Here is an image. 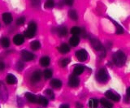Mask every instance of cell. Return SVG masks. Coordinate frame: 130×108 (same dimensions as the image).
I'll list each match as a JSON object with an SVG mask.
<instances>
[{"label": "cell", "mask_w": 130, "mask_h": 108, "mask_svg": "<svg viewBox=\"0 0 130 108\" xmlns=\"http://www.w3.org/2000/svg\"><path fill=\"white\" fill-rule=\"evenodd\" d=\"M112 59H113L114 64H115L116 66L123 67L125 64L126 60H127V56H126V55L124 53L123 51L118 50L113 55Z\"/></svg>", "instance_id": "obj_1"}, {"label": "cell", "mask_w": 130, "mask_h": 108, "mask_svg": "<svg viewBox=\"0 0 130 108\" xmlns=\"http://www.w3.org/2000/svg\"><path fill=\"white\" fill-rule=\"evenodd\" d=\"M37 33V25L34 21H31L28 24V29L27 30L24 32V37H26L27 38H34L35 34Z\"/></svg>", "instance_id": "obj_2"}, {"label": "cell", "mask_w": 130, "mask_h": 108, "mask_svg": "<svg viewBox=\"0 0 130 108\" xmlns=\"http://www.w3.org/2000/svg\"><path fill=\"white\" fill-rule=\"evenodd\" d=\"M96 79L98 81L102 82V83L107 82L109 79V75H108L107 71L105 68H100L96 73Z\"/></svg>", "instance_id": "obj_3"}, {"label": "cell", "mask_w": 130, "mask_h": 108, "mask_svg": "<svg viewBox=\"0 0 130 108\" xmlns=\"http://www.w3.org/2000/svg\"><path fill=\"white\" fill-rule=\"evenodd\" d=\"M80 85V79L78 77L74 74H72L69 77V81H68V85L72 88H76Z\"/></svg>", "instance_id": "obj_4"}, {"label": "cell", "mask_w": 130, "mask_h": 108, "mask_svg": "<svg viewBox=\"0 0 130 108\" xmlns=\"http://www.w3.org/2000/svg\"><path fill=\"white\" fill-rule=\"evenodd\" d=\"M76 57L80 62H85L88 58V53L85 50L81 49L76 52Z\"/></svg>", "instance_id": "obj_5"}, {"label": "cell", "mask_w": 130, "mask_h": 108, "mask_svg": "<svg viewBox=\"0 0 130 108\" xmlns=\"http://www.w3.org/2000/svg\"><path fill=\"white\" fill-rule=\"evenodd\" d=\"M90 42H91V45L94 48V49L97 50V51H103L104 50V48H103V46L102 42L99 41V39L97 38H91L90 39Z\"/></svg>", "instance_id": "obj_6"}, {"label": "cell", "mask_w": 130, "mask_h": 108, "mask_svg": "<svg viewBox=\"0 0 130 108\" xmlns=\"http://www.w3.org/2000/svg\"><path fill=\"white\" fill-rule=\"evenodd\" d=\"M42 79V71L39 70H37L32 73L30 77V81L32 84H36L41 81Z\"/></svg>", "instance_id": "obj_7"}, {"label": "cell", "mask_w": 130, "mask_h": 108, "mask_svg": "<svg viewBox=\"0 0 130 108\" xmlns=\"http://www.w3.org/2000/svg\"><path fill=\"white\" fill-rule=\"evenodd\" d=\"M21 58L24 61H26V62L27 61H32L35 59V55H34V54L31 53V52H29V51L24 50L21 52Z\"/></svg>", "instance_id": "obj_8"}, {"label": "cell", "mask_w": 130, "mask_h": 108, "mask_svg": "<svg viewBox=\"0 0 130 108\" xmlns=\"http://www.w3.org/2000/svg\"><path fill=\"white\" fill-rule=\"evenodd\" d=\"M105 95L108 99L112 100V101H114V102H119L120 100V96L119 94L114 93V92L111 90H107L105 93Z\"/></svg>", "instance_id": "obj_9"}, {"label": "cell", "mask_w": 130, "mask_h": 108, "mask_svg": "<svg viewBox=\"0 0 130 108\" xmlns=\"http://www.w3.org/2000/svg\"><path fill=\"white\" fill-rule=\"evenodd\" d=\"M13 42L16 46H20L24 42V37L21 34H16L13 38Z\"/></svg>", "instance_id": "obj_10"}, {"label": "cell", "mask_w": 130, "mask_h": 108, "mask_svg": "<svg viewBox=\"0 0 130 108\" xmlns=\"http://www.w3.org/2000/svg\"><path fill=\"white\" fill-rule=\"evenodd\" d=\"M6 81L8 85H15L17 83V78L13 74H8L6 77Z\"/></svg>", "instance_id": "obj_11"}, {"label": "cell", "mask_w": 130, "mask_h": 108, "mask_svg": "<svg viewBox=\"0 0 130 108\" xmlns=\"http://www.w3.org/2000/svg\"><path fill=\"white\" fill-rule=\"evenodd\" d=\"M51 86L52 88H54V89H59V88H61V86H62V81H60V80L59 79H53L51 80Z\"/></svg>", "instance_id": "obj_12"}, {"label": "cell", "mask_w": 130, "mask_h": 108, "mask_svg": "<svg viewBox=\"0 0 130 108\" xmlns=\"http://www.w3.org/2000/svg\"><path fill=\"white\" fill-rule=\"evenodd\" d=\"M57 33H58V35L60 38L66 37L68 35V29L65 26H61L57 29Z\"/></svg>", "instance_id": "obj_13"}, {"label": "cell", "mask_w": 130, "mask_h": 108, "mask_svg": "<svg viewBox=\"0 0 130 108\" xmlns=\"http://www.w3.org/2000/svg\"><path fill=\"white\" fill-rule=\"evenodd\" d=\"M85 71V67L82 65H76L74 67V70H73V74L76 76H80Z\"/></svg>", "instance_id": "obj_14"}, {"label": "cell", "mask_w": 130, "mask_h": 108, "mask_svg": "<svg viewBox=\"0 0 130 108\" xmlns=\"http://www.w3.org/2000/svg\"><path fill=\"white\" fill-rule=\"evenodd\" d=\"M79 42H80V38L78 37V36L73 35L72 37L69 39V43H70V45L73 47L78 46Z\"/></svg>", "instance_id": "obj_15"}, {"label": "cell", "mask_w": 130, "mask_h": 108, "mask_svg": "<svg viewBox=\"0 0 130 108\" xmlns=\"http://www.w3.org/2000/svg\"><path fill=\"white\" fill-rule=\"evenodd\" d=\"M3 22L6 24V25H10L12 21V16L10 13L5 12L3 14Z\"/></svg>", "instance_id": "obj_16"}, {"label": "cell", "mask_w": 130, "mask_h": 108, "mask_svg": "<svg viewBox=\"0 0 130 108\" xmlns=\"http://www.w3.org/2000/svg\"><path fill=\"white\" fill-rule=\"evenodd\" d=\"M59 51L60 53L62 54H67L68 53L69 51H70V47H69L68 45H67L66 43H63L62 45H61L59 48H58Z\"/></svg>", "instance_id": "obj_17"}, {"label": "cell", "mask_w": 130, "mask_h": 108, "mask_svg": "<svg viewBox=\"0 0 130 108\" xmlns=\"http://www.w3.org/2000/svg\"><path fill=\"white\" fill-rule=\"evenodd\" d=\"M25 97L28 99V101L30 102L31 103L38 102V98H37V97L34 94H32V93H26L25 94Z\"/></svg>", "instance_id": "obj_18"}, {"label": "cell", "mask_w": 130, "mask_h": 108, "mask_svg": "<svg viewBox=\"0 0 130 108\" xmlns=\"http://www.w3.org/2000/svg\"><path fill=\"white\" fill-rule=\"evenodd\" d=\"M51 63V59L48 56H43L42 58H41L40 59V64L42 67H47L50 65Z\"/></svg>", "instance_id": "obj_19"}, {"label": "cell", "mask_w": 130, "mask_h": 108, "mask_svg": "<svg viewBox=\"0 0 130 108\" xmlns=\"http://www.w3.org/2000/svg\"><path fill=\"white\" fill-rule=\"evenodd\" d=\"M100 102L105 108H112L113 107V104L106 98H101Z\"/></svg>", "instance_id": "obj_20"}, {"label": "cell", "mask_w": 130, "mask_h": 108, "mask_svg": "<svg viewBox=\"0 0 130 108\" xmlns=\"http://www.w3.org/2000/svg\"><path fill=\"white\" fill-rule=\"evenodd\" d=\"M38 102L42 105V106H46L48 105V100L46 97H43V96H40L38 98Z\"/></svg>", "instance_id": "obj_21"}, {"label": "cell", "mask_w": 130, "mask_h": 108, "mask_svg": "<svg viewBox=\"0 0 130 108\" xmlns=\"http://www.w3.org/2000/svg\"><path fill=\"white\" fill-rule=\"evenodd\" d=\"M99 106V100L96 98H90L89 101V106L90 108H97Z\"/></svg>", "instance_id": "obj_22"}, {"label": "cell", "mask_w": 130, "mask_h": 108, "mask_svg": "<svg viewBox=\"0 0 130 108\" xmlns=\"http://www.w3.org/2000/svg\"><path fill=\"white\" fill-rule=\"evenodd\" d=\"M68 15L70 17L71 20L72 21H77L78 20V15H77V12L76 11V10H70L68 12Z\"/></svg>", "instance_id": "obj_23"}, {"label": "cell", "mask_w": 130, "mask_h": 108, "mask_svg": "<svg viewBox=\"0 0 130 108\" xmlns=\"http://www.w3.org/2000/svg\"><path fill=\"white\" fill-rule=\"evenodd\" d=\"M111 21L114 23V25H115V26L116 27V34H118V35H120V34H123L124 33V29H123V27L122 26H120L119 24L118 23H116V21H112L111 20Z\"/></svg>", "instance_id": "obj_24"}, {"label": "cell", "mask_w": 130, "mask_h": 108, "mask_svg": "<svg viewBox=\"0 0 130 108\" xmlns=\"http://www.w3.org/2000/svg\"><path fill=\"white\" fill-rule=\"evenodd\" d=\"M30 47H31L32 50H38V49H40V47H41V43H40L39 41H34V42H31Z\"/></svg>", "instance_id": "obj_25"}, {"label": "cell", "mask_w": 130, "mask_h": 108, "mask_svg": "<svg viewBox=\"0 0 130 108\" xmlns=\"http://www.w3.org/2000/svg\"><path fill=\"white\" fill-rule=\"evenodd\" d=\"M70 32H71V33H72V35H76V36H77V35H79V34H80L81 33H82V30H81L80 28L77 27V26H75V27H72V28L71 30H70Z\"/></svg>", "instance_id": "obj_26"}, {"label": "cell", "mask_w": 130, "mask_h": 108, "mask_svg": "<svg viewBox=\"0 0 130 108\" xmlns=\"http://www.w3.org/2000/svg\"><path fill=\"white\" fill-rule=\"evenodd\" d=\"M0 42H1V45L4 48H7L8 46H10V41H9V39H8L7 38H3Z\"/></svg>", "instance_id": "obj_27"}, {"label": "cell", "mask_w": 130, "mask_h": 108, "mask_svg": "<svg viewBox=\"0 0 130 108\" xmlns=\"http://www.w3.org/2000/svg\"><path fill=\"white\" fill-rule=\"evenodd\" d=\"M70 59H63L59 61V66L61 67H65L68 65V63H70Z\"/></svg>", "instance_id": "obj_28"}, {"label": "cell", "mask_w": 130, "mask_h": 108, "mask_svg": "<svg viewBox=\"0 0 130 108\" xmlns=\"http://www.w3.org/2000/svg\"><path fill=\"white\" fill-rule=\"evenodd\" d=\"M52 75H53V71L51 69H46L44 71V77L46 80H48L52 77Z\"/></svg>", "instance_id": "obj_29"}, {"label": "cell", "mask_w": 130, "mask_h": 108, "mask_svg": "<svg viewBox=\"0 0 130 108\" xmlns=\"http://www.w3.org/2000/svg\"><path fill=\"white\" fill-rule=\"evenodd\" d=\"M45 94H46L51 100L55 99V94H54V92L52 91V89H46L45 91Z\"/></svg>", "instance_id": "obj_30"}, {"label": "cell", "mask_w": 130, "mask_h": 108, "mask_svg": "<svg viewBox=\"0 0 130 108\" xmlns=\"http://www.w3.org/2000/svg\"><path fill=\"white\" fill-rule=\"evenodd\" d=\"M55 6V1L54 0H46L45 3V7L46 8H52Z\"/></svg>", "instance_id": "obj_31"}, {"label": "cell", "mask_w": 130, "mask_h": 108, "mask_svg": "<svg viewBox=\"0 0 130 108\" xmlns=\"http://www.w3.org/2000/svg\"><path fill=\"white\" fill-rule=\"evenodd\" d=\"M24 22H25V18L24 16H21L20 17L19 19H17V21H16V25H23Z\"/></svg>", "instance_id": "obj_32"}, {"label": "cell", "mask_w": 130, "mask_h": 108, "mask_svg": "<svg viewBox=\"0 0 130 108\" xmlns=\"http://www.w3.org/2000/svg\"><path fill=\"white\" fill-rule=\"evenodd\" d=\"M24 63H22V62L19 61L17 63H16V69H17L18 71H22L23 68H24Z\"/></svg>", "instance_id": "obj_33"}, {"label": "cell", "mask_w": 130, "mask_h": 108, "mask_svg": "<svg viewBox=\"0 0 130 108\" xmlns=\"http://www.w3.org/2000/svg\"><path fill=\"white\" fill-rule=\"evenodd\" d=\"M64 4H66L67 6H72L74 0H63Z\"/></svg>", "instance_id": "obj_34"}, {"label": "cell", "mask_w": 130, "mask_h": 108, "mask_svg": "<svg viewBox=\"0 0 130 108\" xmlns=\"http://www.w3.org/2000/svg\"><path fill=\"white\" fill-rule=\"evenodd\" d=\"M31 3L34 7L40 6V0H31Z\"/></svg>", "instance_id": "obj_35"}, {"label": "cell", "mask_w": 130, "mask_h": 108, "mask_svg": "<svg viewBox=\"0 0 130 108\" xmlns=\"http://www.w3.org/2000/svg\"><path fill=\"white\" fill-rule=\"evenodd\" d=\"M5 68V64L3 61H0V71H3Z\"/></svg>", "instance_id": "obj_36"}, {"label": "cell", "mask_w": 130, "mask_h": 108, "mask_svg": "<svg viewBox=\"0 0 130 108\" xmlns=\"http://www.w3.org/2000/svg\"><path fill=\"white\" fill-rule=\"evenodd\" d=\"M59 108H70V106H69V105H68V104H62Z\"/></svg>", "instance_id": "obj_37"}, {"label": "cell", "mask_w": 130, "mask_h": 108, "mask_svg": "<svg viewBox=\"0 0 130 108\" xmlns=\"http://www.w3.org/2000/svg\"><path fill=\"white\" fill-rule=\"evenodd\" d=\"M76 107H77V108H82V107H83V105H82L81 103L77 102V103H76Z\"/></svg>", "instance_id": "obj_38"}, {"label": "cell", "mask_w": 130, "mask_h": 108, "mask_svg": "<svg viewBox=\"0 0 130 108\" xmlns=\"http://www.w3.org/2000/svg\"><path fill=\"white\" fill-rule=\"evenodd\" d=\"M127 95H128V97L130 98V87H128V89H127Z\"/></svg>", "instance_id": "obj_39"}]
</instances>
